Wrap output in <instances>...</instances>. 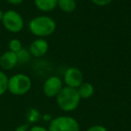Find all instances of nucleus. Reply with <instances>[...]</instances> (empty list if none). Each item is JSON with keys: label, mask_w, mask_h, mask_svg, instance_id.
I'll use <instances>...</instances> for the list:
<instances>
[{"label": "nucleus", "mask_w": 131, "mask_h": 131, "mask_svg": "<svg viewBox=\"0 0 131 131\" xmlns=\"http://www.w3.org/2000/svg\"><path fill=\"white\" fill-rule=\"evenodd\" d=\"M29 31L37 38H44L52 35L57 29V24L49 15H38L29 22Z\"/></svg>", "instance_id": "f257e3e1"}, {"label": "nucleus", "mask_w": 131, "mask_h": 131, "mask_svg": "<svg viewBox=\"0 0 131 131\" xmlns=\"http://www.w3.org/2000/svg\"><path fill=\"white\" fill-rule=\"evenodd\" d=\"M56 102L61 111L65 112H71L78 107L81 98L77 89L64 86L60 93L57 95Z\"/></svg>", "instance_id": "f03ea898"}, {"label": "nucleus", "mask_w": 131, "mask_h": 131, "mask_svg": "<svg viewBox=\"0 0 131 131\" xmlns=\"http://www.w3.org/2000/svg\"><path fill=\"white\" fill-rule=\"evenodd\" d=\"M32 82L29 75L23 73H17L9 77L8 92L16 96H22L29 93L31 89Z\"/></svg>", "instance_id": "7ed1b4c3"}, {"label": "nucleus", "mask_w": 131, "mask_h": 131, "mask_svg": "<svg viewBox=\"0 0 131 131\" xmlns=\"http://www.w3.org/2000/svg\"><path fill=\"white\" fill-rule=\"evenodd\" d=\"M2 24L6 31L12 33H18L23 31L24 27V17L20 13L13 9L4 12L2 19Z\"/></svg>", "instance_id": "20e7f679"}, {"label": "nucleus", "mask_w": 131, "mask_h": 131, "mask_svg": "<svg viewBox=\"0 0 131 131\" xmlns=\"http://www.w3.org/2000/svg\"><path fill=\"white\" fill-rule=\"evenodd\" d=\"M49 131H80V125L71 116H58L49 122Z\"/></svg>", "instance_id": "39448f33"}, {"label": "nucleus", "mask_w": 131, "mask_h": 131, "mask_svg": "<svg viewBox=\"0 0 131 131\" xmlns=\"http://www.w3.org/2000/svg\"><path fill=\"white\" fill-rule=\"evenodd\" d=\"M84 82V75L79 68L71 67L66 69L63 75V83L66 86L77 89Z\"/></svg>", "instance_id": "423d86ee"}, {"label": "nucleus", "mask_w": 131, "mask_h": 131, "mask_svg": "<svg viewBox=\"0 0 131 131\" xmlns=\"http://www.w3.org/2000/svg\"><path fill=\"white\" fill-rule=\"evenodd\" d=\"M64 87V83L60 77L57 75H51L45 80L42 86L43 93L49 98L57 97Z\"/></svg>", "instance_id": "0eeeda50"}, {"label": "nucleus", "mask_w": 131, "mask_h": 131, "mask_svg": "<svg viewBox=\"0 0 131 131\" xmlns=\"http://www.w3.org/2000/svg\"><path fill=\"white\" fill-rule=\"evenodd\" d=\"M49 49V42L44 38H37L31 43L29 47V51L31 57L40 58L44 57L48 53Z\"/></svg>", "instance_id": "6e6552de"}, {"label": "nucleus", "mask_w": 131, "mask_h": 131, "mask_svg": "<svg viewBox=\"0 0 131 131\" xmlns=\"http://www.w3.org/2000/svg\"><path fill=\"white\" fill-rule=\"evenodd\" d=\"M18 64L16 53L7 50L0 56V67L3 70H12Z\"/></svg>", "instance_id": "1a4fd4ad"}, {"label": "nucleus", "mask_w": 131, "mask_h": 131, "mask_svg": "<svg viewBox=\"0 0 131 131\" xmlns=\"http://www.w3.org/2000/svg\"><path fill=\"white\" fill-rule=\"evenodd\" d=\"M37 9L44 13H49L58 7V0H33Z\"/></svg>", "instance_id": "9d476101"}, {"label": "nucleus", "mask_w": 131, "mask_h": 131, "mask_svg": "<svg viewBox=\"0 0 131 131\" xmlns=\"http://www.w3.org/2000/svg\"><path fill=\"white\" fill-rule=\"evenodd\" d=\"M77 90L78 92L81 100L91 98L94 93V86L89 82H83Z\"/></svg>", "instance_id": "9b49d317"}, {"label": "nucleus", "mask_w": 131, "mask_h": 131, "mask_svg": "<svg viewBox=\"0 0 131 131\" xmlns=\"http://www.w3.org/2000/svg\"><path fill=\"white\" fill-rule=\"evenodd\" d=\"M77 6V0H58V7L66 14L73 13Z\"/></svg>", "instance_id": "f8f14e48"}, {"label": "nucleus", "mask_w": 131, "mask_h": 131, "mask_svg": "<svg viewBox=\"0 0 131 131\" xmlns=\"http://www.w3.org/2000/svg\"><path fill=\"white\" fill-rule=\"evenodd\" d=\"M9 77L4 71H0V96L4 95L8 91Z\"/></svg>", "instance_id": "ddd939ff"}, {"label": "nucleus", "mask_w": 131, "mask_h": 131, "mask_svg": "<svg viewBox=\"0 0 131 131\" xmlns=\"http://www.w3.org/2000/svg\"><path fill=\"white\" fill-rule=\"evenodd\" d=\"M16 55L17 59H18V64H26L31 58V55L30 53L29 49H24V48H23L21 50H19L16 53Z\"/></svg>", "instance_id": "4468645a"}, {"label": "nucleus", "mask_w": 131, "mask_h": 131, "mask_svg": "<svg viewBox=\"0 0 131 131\" xmlns=\"http://www.w3.org/2000/svg\"><path fill=\"white\" fill-rule=\"evenodd\" d=\"M41 118L40 111L36 109H31L27 113V119L30 123H35Z\"/></svg>", "instance_id": "2eb2a0df"}, {"label": "nucleus", "mask_w": 131, "mask_h": 131, "mask_svg": "<svg viewBox=\"0 0 131 131\" xmlns=\"http://www.w3.org/2000/svg\"><path fill=\"white\" fill-rule=\"evenodd\" d=\"M8 49L12 52L17 53L19 50H21L23 49L22 41L20 40H18V39H12L9 41V43H8Z\"/></svg>", "instance_id": "dca6fc26"}, {"label": "nucleus", "mask_w": 131, "mask_h": 131, "mask_svg": "<svg viewBox=\"0 0 131 131\" xmlns=\"http://www.w3.org/2000/svg\"><path fill=\"white\" fill-rule=\"evenodd\" d=\"M91 1L98 6H106L112 2V0H91Z\"/></svg>", "instance_id": "f3484780"}, {"label": "nucleus", "mask_w": 131, "mask_h": 131, "mask_svg": "<svg viewBox=\"0 0 131 131\" xmlns=\"http://www.w3.org/2000/svg\"><path fill=\"white\" fill-rule=\"evenodd\" d=\"M85 131H108V129L102 125H93L88 127Z\"/></svg>", "instance_id": "a211bd4d"}, {"label": "nucleus", "mask_w": 131, "mask_h": 131, "mask_svg": "<svg viewBox=\"0 0 131 131\" xmlns=\"http://www.w3.org/2000/svg\"><path fill=\"white\" fill-rule=\"evenodd\" d=\"M28 131H49V129L42 127V126L35 125V126H32L31 127H30Z\"/></svg>", "instance_id": "6ab92c4d"}, {"label": "nucleus", "mask_w": 131, "mask_h": 131, "mask_svg": "<svg viewBox=\"0 0 131 131\" xmlns=\"http://www.w3.org/2000/svg\"><path fill=\"white\" fill-rule=\"evenodd\" d=\"M29 124H23V125L19 126L16 127L15 131H28L29 130Z\"/></svg>", "instance_id": "aec40b11"}, {"label": "nucleus", "mask_w": 131, "mask_h": 131, "mask_svg": "<svg viewBox=\"0 0 131 131\" xmlns=\"http://www.w3.org/2000/svg\"><path fill=\"white\" fill-rule=\"evenodd\" d=\"M6 2L13 6H19L24 2V0H6Z\"/></svg>", "instance_id": "412c9836"}, {"label": "nucleus", "mask_w": 131, "mask_h": 131, "mask_svg": "<svg viewBox=\"0 0 131 131\" xmlns=\"http://www.w3.org/2000/svg\"><path fill=\"white\" fill-rule=\"evenodd\" d=\"M52 117H51V115L49 114H45V115H42L41 116V119L44 120V121H49L50 122L51 120H52Z\"/></svg>", "instance_id": "4be33fe9"}, {"label": "nucleus", "mask_w": 131, "mask_h": 131, "mask_svg": "<svg viewBox=\"0 0 131 131\" xmlns=\"http://www.w3.org/2000/svg\"><path fill=\"white\" fill-rule=\"evenodd\" d=\"M3 15H4V12L2 10L0 9V23L2 22V19H3Z\"/></svg>", "instance_id": "5701e85b"}, {"label": "nucleus", "mask_w": 131, "mask_h": 131, "mask_svg": "<svg viewBox=\"0 0 131 131\" xmlns=\"http://www.w3.org/2000/svg\"><path fill=\"white\" fill-rule=\"evenodd\" d=\"M1 1H2V0H0V2H1Z\"/></svg>", "instance_id": "b1692460"}]
</instances>
